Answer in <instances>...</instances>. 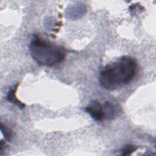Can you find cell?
<instances>
[{
  "mask_svg": "<svg viewBox=\"0 0 156 156\" xmlns=\"http://www.w3.org/2000/svg\"><path fill=\"white\" fill-rule=\"evenodd\" d=\"M137 68L138 64L134 58L124 55L104 68L99 76V83L108 90L120 88L134 78Z\"/></svg>",
  "mask_w": 156,
  "mask_h": 156,
  "instance_id": "obj_1",
  "label": "cell"
},
{
  "mask_svg": "<svg viewBox=\"0 0 156 156\" xmlns=\"http://www.w3.org/2000/svg\"><path fill=\"white\" fill-rule=\"evenodd\" d=\"M30 56L40 65L53 66L61 63L65 57L63 48L51 44L35 36L29 46Z\"/></svg>",
  "mask_w": 156,
  "mask_h": 156,
  "instance_id": "obj_2",
  "label": "cell"
},
{
  "mask_svg": "<svg viewBox=\"0 0 156 156\" xmlns=\"http://www.w3.org/2000/svg\"><path fill=\"white\" fill-rule=\"evenodd\" d=\"M85 111L95 121H101L105 119L104 107L102 105L97 101H91L85 108Z\"/></svg>",
  "mask_w": 156,
  "mask_h": 156,
  "instance_id": "obj_3",
  "label": "cell"
},
{
  "mask_svg": "<svg viewBox=\"0 0 156 156\" xmlns=\"http://www.w3.org/2000/svg\"><path fill=\"white\" fill-rule=\"evenodd\" d=\"M18 85V84H17L15 86V88H10L9 90V91L7 93L6 98L9 102L16 105L17 106L19 107V108H23L25 107V104H23V102H21L16 96L15 93H16V90L17 89Z\"/></svg>",
  "mask_w": 156,
  "mask_h": 156,
  "instance_id": "obj_4",
  "label": "cell"
},
{
  "mask_svg": "<svg viewBox=\"0 0 156 156\" xmlns=\"http://www.w3.org/2000/svg\"><path fill=\"white\" fill-rule=\"evenodd\" d=\"M104 111L105 113V118L112 119L115 116V108L114 105L110 102H105L104 104Z\"/></svg>",
  "mask_w": 156,
  "mask_h": 156,
  "instance_id": "obj_5",
  "label": "cell"
},
{
  "mask_svg": "<svg viewBox=\"0 0 156 156\" xmlns=\"http://www.w3.org/2000/svg\"><path fill=\"white\" fill-rule=\"evenodd\" d=\"M138 149V147L133 144H127L122 149V155H129Z\"/></svg>",
  "mask_w": 156,
  "mask_h": 156,
  "instance_id": "obj_6",
  "label": "cell"
},
{
  "mask_svg": "<svg viewBox=\"0 0 156 156\" xmlns=\"http://www.w3.org/2000/svg\"><path fill=\"white\" fill-rule=\"evenodd\" d=\"M1 130L2 135H4V136L5 138V139L9 141H10L12 136V132L10 131V130L9 128H7L2 122L1 124Z\"/></svg>",
  "mask_w": 156,
  "mask_h": 156,
  "instance_id": "obj_7",
  "label": "cell"
}]
</instances>
